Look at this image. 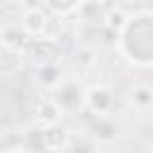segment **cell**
<instances>
[{"label":"cell","mask_w":153,"mask_h":153,"mask_svg":"<svg viewBox=\"0 0 153 153\" xmlns=\"http://www.w3.org/2000/svg\"><path fill=\"white\" fill-rule=\"evenodd\" d=\"M117 48L127 62L136 67H153V12L131 14L120 31Z\"/></svg>","instance_id":"6da1fadb"},{"label":"cell","mask_w":153,"mask_h":153,"mask_svg":"<svg viewBox=\"0 0 153 153\" xmlns=\"http://www.w3.org/2000/svg\"><path fill=\"white\" fill-rule=\"evenodd\" d=\"M29 60L36 65V67H48V65H57L60 57H62V45L60 41L55 38H48V36H38L31 41L29 45Z\"/></svg>","instance_id":"7a4b0ae2"},{"label":"cell","mask_w":153,"mask_h":153,"mask_svg":"<svg viewBox=\"0 0 153 153\" xmlns=\"http://www.w3.org/2000/svg\"><path fill=\"white\" fill-rule=\"evenodd\" d=\"M62 112H79L86 105V91L76 81H62L50 96Z\"/></svg>","instance_id":"3957f363"},{"label":"cell","mask_w":153,"mask_h":153,"mask_svg":"<svg viewBox=\"0 0 153 153\" xmlns=\"http://www.w3.org/2000/svg\"><path fill=\"white\" fill-rule=\"evenodd\" d=\"M0 41H2V48L7 50V53H24V50H29V45H31V36L24 31V26L22 24H5L2 26V31H0Z\"/></svg>","instance_id":"277c9868"},{"label":"cell","mask_w":153,"mask_h":153,"mask_svg":"<svg viewBox=\"0 0 153 153\" xmlns=\"http://www.w3.org/2000/svg\"><path fill=\"white\" fill-rule=\"evenodd\" d=\"M115 93L108 86H91L86 88V108L96 115H108L115 108Z\"/></svg>","instance_id":"5b68a950"},{"label":"cell","mask_w":153,"mask_h":153,"mask_svg":"<svg viewBox=\"0 0 153 153\" xmlns=\"http://www.w3.org/2000/svg\"><path fill=\"white\" fill-rule=\"evenodd\" d=\"M48 14L38 7V10H24L22 12V26H24V31L31 36V38H38V36H43L45 33V29H48Z\"/></svg>","instance_id":"8992f818"},{"label":"cell","mask_w":153,"mask_h":153,"mask_svg":"<svg viewBox=\"0 0 153 153\" xmlns=\"http://www.w3.org/2000/svg\"><path fill=\"white\" fill-rule=\"evenodd\" d=\"M69 143V131L62 124L43 127V151H62Z\"/></svg>","instance_id":"52a82bcc"},{"label":"cell","mask_w":153,"mask_h":153,"mask_svg":"<svg viewBox=\"0 0 153 153\" xmlns=\"http://www.w3.org/2000/svg\"><path fill=\"white\" fill-rule=\"evenodd\" d=\"M36 84L48 88V91H55L60 84H62V72L57 65H48V67H36Z\"/></svg>","instance_id":"ba28073f"},{"label":"cell","mask_w":153,"mask_h":153,"mask_svg":"<svg viewBox=\"0 0 153 153\" xmlns=\"http://www.w3.org/2000/svg\"><path fill=\"white\" fill-rule=\"evenodd\" d=\"M43 2L55 17H72V14H79L86 0H43Z\"/></svg>","instance_id":"9c48e42d"},{"label":"cell","mask_w":153,"mask_h":153,"mask_svg":"<svg viewBox=\"0 0 153 153\" xmlns=\"http://www.w3.org/2000/svg\"><path fill=\"white\" fill-rule=\"evenodd\" d=\"M60 108H57V103L53 100V98H45V100H41V105H38V122L43 124V127H48V124H57V117H60Z\"/></svg>","instance_id":"30bf717a"},{"label":"cell","mask_w":153,"mask_h":153,"mask_svg":"<svg viewBox=\"0 0 153 153\" xmlns=\"http://www.w3.org/2000/svg\"><path fill=\"white\" fill-rule=\"evenodd\" d=\"M131 103L136 105V108H141V110H148V108H153V86H148V84H139V86H134L131 88Z\"/></svg>","instance_id":"8fae6325"},{"label":"cell","mask_w":153,"mask_h":153,"mask_svg":"<svg viewBox=\"0 0 153 153\" xmlns=\"http://www.w3.org/2000/svg\"><path fill=\"white\" fill-rule=\"evenodd\" d=\"M96 65V50L91 45H79L74 50V67L79 69H91Z\"/></svg>","instance_id":"7c38bea8"},{"label":"cell","mask_w":153,"mask_h":153,"mask_svg":"<svg viewBox=\"0 0 153 153\" xmlns=\"http://www.w3.org/2000/svg\"><path fill=\"white\" fill-rule=\"evenodd\" d=\"M127 22H129V17H127L120 7H112V10L108 12V17H105V26H108V29H112V31H117V33L124 29V24H127Z\"/></svg>","instance_id":"4fadbf2b"},{"label":"cell","mask_w":153,"mask_h":153,"mask_svg":"<svg viewBox=\"0 0 153 153\" xmlns=\"http://www.w3.org/2000/svg\"><path fill=\"white\" fill-rule=\"evenodd\" d=\"M65 19H67V17H55V14H53V17L48 19V29H45V33H43V36H48V38H55V41H57V38H62V36L67 33Z\"/></svg>","instance_id":"5bb4252c"},{"label":"cell","mask_w":153,"mask_h":153,"mask_svg":"<svg viewBox=\"0 0 153 153\" xmlns=\"http://www.w3.org/2000/svg\"><path fill=\"white\" fill-rule=\"evenodd\" d=\"M93 136H96V139H100V141H108V139H112V136H115V127H112L110 122L96 120V122H93Z\"/></svg>","instance_id":"9a60e30c"},{"label":"cell","mask_w":153,"mask_h":153,"mask_svg":"<svg viewBox=\"0 0 153 153\" xmlns=\"http://www.w3.org/2000/svg\"><path fill=\"white\" fill-rule=\"evenodd\" d=\"M5 2H22V0H5Z\"/></svg>","instance_id":"2e32d148"},{"label":"cell","mask_w":153,"mask_h":153,"mask_svg":"<svg viewBox=\"0 0 153 153\" xmlns=\"http://www.w3.org/2000/svg\"><path fill=\"white\" fill-rule=\"evenodd\" d=\"M5 153H22V151H5Z\"/></svg>","instance_id":"e0dca14e"},{"label":"cell","mask_w":153,"mask_h":153,"mask_svg":"<svg viewBox=\"0 0 153 153\" xmlns=\"http://www.w3.org/2000/svg\"><path fill=\"white\" fill-rule=\"evenodd\" d=\"M108 2H115V5H117V0H108Z\"/></svg>","instance_id":"ac0fdd59"}]
</instances>
